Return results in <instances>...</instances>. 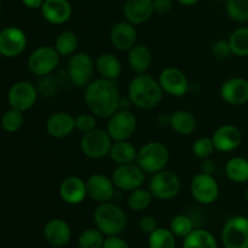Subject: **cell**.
I'll return each instance as SVG.
<instances>
[{"mask_svg":"<svg viewBox=\"0 0 248 248\" xmlns=\"http://www.w3.org/2000/svg\"><path fill=\"white\" fill-rule=\"evenodd\" d=\"M85 103L90 113L99 119H109L119 110L120 91L116 80L98 78L85 87Z\"/></svg>","mask_w":248,"mask_h":248,"instance_id":"cell-1","label":"cell"},{"mask_svg":"<svg viewBox=\"0 0 248 248\" xmlns=\"http://www.w3.org/2000/svg\"><path fill=\"white\" fill-rule=\"evenodd\" d=\"M127 97L133 106L142 110H152L161 103L164 91L157 79L149 74H138L127 86Z\"/></svg>","mask_w":248,"mask_h":248,"instance_id":"cell-2","label":"cell"},{"mask_svg":"<svg viewBox=\"0 0 248 248\" xmlns=\"http://www.w3.org/2000/svg\"><path fill=\"white\" fill-rule=\"evenodd\" d=\"M93 222L104 236H115L125 230L127 225V216L120 206L108 201L98 203L94 208Z\"/></svg>","mask_w":248,"mask_h":248,"instance_id":"cell-3","label":"cell"},{"mask_svg":"<svg viewBox=\"0 0 248 248\" xmlns=\"http://www.w3.org/2000/svg\"><path fill=\"white\" fill-rule=\"evenodd\" d=\"M170 161V150L159 140L145 143L138 149L136 164L145 172L154 174L166 169Z\"/></svg>","mask_w":248,"mask_h":248,"instance_id":"cell-4","label":"cell"},{"mask_svg":"<svg viewBox=\"0 0 248 248\" xmlns=\"http://www.w3.org/2000/svg\"><path fill=\"white\" fill-rule=\"evenodd\" d=\"M148 189L156 200L169 201L181 193L182 182L178 174L165 169L153 174Z\"/></svg>","mask_w":248,"mask_h":248,"instance_id":"cell-5","label":"cell"},{"mask_svg":"<svg viewBox=\"0 0 248 248\" xmlns=\"http://www.w3.org/2000/svg\"><path fill=\"white\" fill-rule=\"evenodd\" d=\"M96 63L86 52H75L68 62V77L74 86L85 89L93 80Z\"/></svg>","mask_w":248,"mask_h":248,"instance_id":"cell-6","label":"cell"},{"mask_svg":"<svg viewBox=\"0 0 248 248\" xmlns=\"http://www.w3.org/2000/svg\"><path fill=\"white\" fill-rule=\"evenodd\" d=\"M61 56L55 46H40L29 55L27 64L31 74L39 78L47 77L57 69Z\"/></svg>","mask_w":248,"mask_h":248,"instance_id":"cell-7","label":"cell"},{"mask_svg":"<svg viewBox=\"0 0 248 248\" xmlns=\"http://www.w3.org/2000/svg\"><path fill=\"white\" fill-rule=\"evenodd\" d=\"M114 140L107 130L96 127L90 132L84 133L80 140V149L85 156L90 159H103L109 156V152Z\"/></svg>","mask_w":248,"mask_h":248,"instance_id":"cell-8","label":"cell"},{"mask_svg":"<svg viewBox=\"0 0 248 248\" xmlns=\"http://www.w3.org/2000/svg\"><path fill=\"white\" fill-rule=\"evenodd\" d=\"M224 248H248V218L234 216L224 223L222 229Z\"/></svg>","mask_w":248,"mask_h":248,"instance_id":"cell-9","label":"cell"},{"mask_svg":"<svg viewBox=\"0 0 248 248\" xmlns=\"http://www.w3.org/2000/svg\"><path fill=\"white\" fill-rule=\"evenodd\" d=\"M190 194L196 202L212 205L219 198V184L213 174L199 172L190 182Z\"/></svg>","mask_w":248,"mask_h":248,"instance_id":"cell-10","label":"cell"},{"mask_svg":"<svg viewBox=\"0 0 248 248\" xmlns=\"http://www.w3.org/2000/svg\"><path fill=\"white\" fill-rule=\"evenodd\" d=\"M137 128V118L131 110L119 109L110 118L107 124V132L114 142L116 140H128L136 132Z\"/></svg>","mask_w":248,"mask_h":248,"instance_id":"cell-11","label":"cell"},{"mask_svg":"<svg viewBox=\"0 0 248 248\" xmlns=\"http://www.w3.org/2000/svg\"><path fill=\"white\" fill-rule=\"evenodd\" d=\"M110 178L116 189L130 193L144 184L145 172L136 162L118 165L111 173Z\"/></svg>","mask_w":248,"mask_h":248,"instance_id":"cell-12","label":"cell"},{"mask_svg":"<svg viewBox=\"0 0 248 248\" xmlns=\"http://www.w3.org/2000/svg\"><path fill=\"white\" fill-rule=\"evenodd\" d=\"M38 96V87L31 82L22 80V81L15 82L10 87L9 93H7V101H9L11 108L24 113L35 106Z\"/></svg>","mask_w":248,"mask_h":248,"instance_id":"cell-13","label":"cell"},{"mask_svg":"<svg viewBox=\"0 0 248 248\" xmlns=\"http://www.w3.org/2000/svg\"><path fill=\"white\" fill-rule=\"evenodd\" d=\"M164 93L173 97H183L189 91V80L186 73L177 67H166L157 78Z\"/></svg>","mask_w":248,"mask_h":248,"instance_id":"cell-14","label":"cell"},{"mask_svg":"<svg viewBox=\"0 0 248 248\" xmlns=\"http://www.w3.org/2000/svg\"><path fill=\"white\" fill-rule=\"evenodd\" d=\"M27 35L18 27H6L0 31V55L14 58L27 47Z\"/></svg>","mask_w":248,"mask_h":248,"instance_id":"cell-15","label":"cell"},{"mask_svg":"<svg viewBox=\"0 0 248 248\" xmlns=\"http://www.w3.org/2000/svg\"><path fill=\"white\" fill-rule=\"evenodd\" d=\"M86 189L87 198L97 203H103L113 200L116 188L111 178L107 177L106 174L94 173L87 178Z\"/></svg>","mask_w":248,"mask_h":248,"instance_id":"cell-16","label":"cell"},{"mask_svg":"<svg viewBox=\"0 0 248 248\" xmlns=\"http://www.w3.org/2000/svg\"><path fill=\"white\" fill-rule=\"evenodd\" d=\"M220 98L230 106H244L248 103V80L245 78H230L219 89Z\"/></svg>","mask_w":248,"mask_h":248,"instance_id":"cell-17","label":"cell"},{"mask_svg":"<svg viewBox=\"0 0 248 248\" xmlns=\"http://www.w3.org/2000/svg\"><path fill=\"white\" fill-rule=\"evenodd\" d=\"M215 148L219 153H230L236 150L242 143V132L237 126L225 124L219 126L212 135Z\"/></svg>","mask_w":248,"mask_h":248,"instance_id":"cell-18","label":"cell"},{"mask_svg":"<svg viewBox=\"0 0 248 248\" xmlns=\"http://www.w3.org/2000/svg\"><path fill=\"white\" fill-rule=\"evenodd\" d=\"M109 39L114 48L118 51H128L137 44V31L135 24L126 19L116 22L110 28Z\"/></svg>","mask_w":248,"mask_h":248,"instance_id":"cell-19","label":"cell"},{"mask_svg":"<svg viewBox=\"0 0 248 248\" xmlns=\"http://www.w3.org/2000/svg\"><path fill=\"white\" fill-rule=\"evenodd\" d=\"M44 239L51 247L61 248L69 244L72 229L62 218H52L44 227Z\"/></svg>","mask_w":248,"mask_h":248,"instance_id":"cell-20","label":"cell"},{"mask_svg":"<svg viewBox=\"0 0 248 248\" xmlns=\"http://www.w3.org/2000/svg\"><path fill=\"white\" fill-rule=\"evenodd\" d=\"M60 196L67 205H79L87 198L86 181L77 176H69L60 186Z\"/></svg>","mask_w":248,"mask_h":248,"instance_id":"cell-21","label":"cell"},{"mask_svg":"<svg viewBox=\"0 0 248 248\" xmlns=\"http://www.w3.org/2000/svg\"><path fill=\"white\" fill-rule=\"evenodd\" d=\"M40 11L44 19L55 26L67 23L73 14L69 0H45Z\"/></svg>","mask_w":248,"mask_h":248,"instance_id":"cell-22","label":"cell"},{"mask_svg":"<svg viewBox=\"0 0 248 248\" xmlns=\"http://www.w3.org/2000/svg\"><path fill=\"white\" fill-rule=\"evenodd\" d=\"M75 130V118L67 111H57L48 116L46 120V131L48 136L62 140L69 137Z\"/></svg>","mask_w":248,"mask_h":248,"instance_id":"cell-23","label":"cell"},{"mask_svg":"<svg viewBox=\"0 0 248 248\" xmlns=\"http://www.w3.org/2000/svg\"><path fill=\"white\" fill-rule=\"evenodd\" d=\"M123 14L126 21L135 26L145 23L154 14L153 0H126Z\"/></svg>","mask_w":248,"mask_h":248,"instance_id":"cell-24","label":"cell"},{"mask_svg":"<svg viewBox=\"0 0 248 248\" xmlns=\"http://www.w3.org/2000/svg\"><path fill=\"white\" fill-rule=\"evenodd\" d=\"M127 63L136 74H145L153 63V55L149 47L143 44H136L127 51Z\"/></svg>","mask_w":248,"mask_h":248,"instance_id":"cell-25","label":"cell"},{"mask_svg":"<svg viewBox=\"0 0 248 248\" xmlns=\"http://www.w3.org/2000/svg\"><path fill=\"white\" fill-rule=\"evenodd\" d=\"M96 72L99 78L108 80H118L123 73L120 60L111 52H103L96 60Z\"/></svg>","mask_w":248,"mask_h":248,"instance_id":"cell-26","label":"cell"},{"mask_svg":"<svg viewBox=\"0 0 248 248\" xmlns=\"http://www.w3.org/2000/svg\"><path fill=\"white\" fill-rule=\"evenodd\" d=\"M198 121L189 110H176L170 114V127L179 136H190L196 130Z\"/></svg>","mask_w":248,"mask_h":248,"instance_id":"cell-27","label":"cell"},{"mask_svg":"<svg viewBox=\"0 0 248 248\" xmlns=\"http://www.w3.org/2000/svg\"><path fill=\"white\" fill-rule=\"evenodd\" d=\"M137 148L128 140H116L113 142V145L109 152V157L114 164L118 165H126L136 162L137 157Z\"/></svg>","mask_w":248,"mask_h":248,"instance_id":"cell-28","label":"cell"},{"mask_svg":"<svg viewBox=\"0 0 248 248\" xmlns=\"http://www.w3.org/2000/svg\"><path fill=\"white\" fill-rule=\"evenodd\" d=\"M225 174L234 183L248 182V159L242 156H234L225 164Z\"/></svg>","mask_w":248,"mask_h":248,"instance_id":"cell-29","label":"cell"},{"mask_svg":"<svg viewBox=\"0 0 248 248\" xmlns=\"http://www.w3.org/2000/svg\"><path fill=\"white\" fill-rule=\"evenodd\" d=\"M183 248H218V242L215 235L208 230L194 229L184 237Z\"/></svg>","mask_w":248,"mask_h":248,"instance_id":"cell-30","label":"cell"},{"mask_svg":"<svg viewBox=\"0 0 248 248\" xmlns=\"http://www.w3.org/2000/svg\"><path fill=\"white\" fill-rule=\"evenodd\" d=\"M78 45H79V39L77 34L72 31H63L56 36L53 46L61 57H67V56L70 57L77 52Z\"/></svg>","mask_w":248,"mask_h":248,"instance_id":"cell-31","label":"cell"},{"mask_svg":"<svg viewBox=\"0 0 248 248\" xmlns=\"http://www.w3.org/2000/svg\"><path fill=\"white\" fill-rule=\"evenodd\" d=\"M229 45L232 52L237 57H247L248 56V27H240L230 34Z\"/></svg>","mask_w":248,"mask_h":248,"instance_id":"cell-32","label":"cell"},{"mask_svg":"<svg viewBox=\"0 0 248 248\" xmlns=\"http://www.w3.org/2000/svg\"><path fill=\"white\" fill-rule=\"evenodd\" d=\"M149 248H176V236L166 228H159L150 232L148 236Z\"/></svg>","mask_w":248,"mask_h":248,"instance_id":"cell-33","label":"cell"},{"mask_svg":"<svg viewBox=\"0 0 248 248\" xmlns=\"http://www.w3.org/2000/svg\"><path fill=\"white\" fill-rule=\"evenodd\" d=\"M153 199H154V196L152 195L149 189H145L143 186H140V188H137L128 193L127 206L132 211L142 212V211L147 210L149 207Z\"/></svg>","mask_w":248,"mask_h":248,"instance_id":"cell-34","label":"cell"},{"mask_svg":"<svg viewBox=\"0 0 248 248\" xmlns=\"http://www.w3.org/2000/svg\"><path fill=\"white\" fill-rule=\"evenodd\" d=\"M225 11L228 17L236 23L248 22V0H228Z\"/></svg>","mask_w":248,"mask_h":248,"instance_id":"cell-35","label":"cell"},{"mask_svg":"<svg viewBox=\"0 0 248 248\" xmlns=\"http://www.w3.org/2000/svg\"><path fill=\"white\" fill-rule=\"evenodd\" d=\"M170 230L176 237L184 239L194 230V222L189 216L177 215L170 222Z\"/></svg>","mask_w":248,"mask_h":248,"instance_id":"cell-36","label":"cell"},{"mask_svg":"<svg viewBox=\"0 0 248 248\" xmlns=\"http://www.w3.org/2000/svg\"><path fill=\"white\" fill-rule=\"evenodd\" d=\"M106 236L97 228L86 229L80 234L78 239L79 248H102Z\"/></svg>","mask_w":248,"mask_h":248,"instance_id":"cell-37","label":"cell"},{"mask_svg":"<svg viewBox=\"0 0 248 248\" xmlns=\"http://www.w3.org/2000/svg\"><path fill=\"white\" fill-rule=\"evenodd\" d=\"M23 113L17 109L10 108L1 116V127L9 133L17 132L23 126Z\"/></svg>","mask_w":248,"mask_h":248,"instance_id":"cell-38","label":"cell"},{"mask_svg":"<svg viewBox=\"0 0 248 248\" xmlns=\"http://www.w3.org/2000/svg\"><path fill=\"white\" fill-rule=\"evenodd\" d=\"M193 154L198 159L205 160L212 156L213 153L216 152L215 144H213L212 137H200L195 140L193 143Z\"/></svg>","mask_w":248,"mask_h":248,"instance_id":"cell-39","label":"cell"},{"mask_svg":"<svg viewBox=\"0 0 248 248\" xmlns=\"http://www.w3.org/2000/svg\"><path fill=\"white\" fill-rule=\"evenodd\" d=\"M97 127V116L92 113H82L75 118V130L84 133L90 132Z\"/></svg>","mask_w":248,"mask_h":248,"instance_id":"cell-40","label":"cell"},{"mask_svg":"<svg viewBox=\"0 0 248 248\" xmlns=\"http://www.w3.org/2000/svg\"><path fill=\"white\" fill-rule=\"evenodd\" d=\"M212 55L217 60H228L232 56V48H230L228 40H217L212 45Z\"/></svg>","mask_w":248,"mask_h":248,"instance_id":"cell-41","label":"cell"},{"mask_svg":"<svg viewBox=\"0 0 248 248\" xmlns=\"http://www.w3.org/2000/svg\"><path fill=\"white\" fill-rule=\"evenodd\" d=\"M157 228V223L156 219L152 216H144V217L140 218V229L142 230L143 232L149 235L150 232H154L155 229Z\"/></svg>","mask_w":248,"mask_h":248,"instance_id":"cell-42","label":"cell"},{"mask_svg":"<svg viewBox=\"0 0 248 248\" xmlns=\"http://www.w3.org/2000/svg\"><path fill=\"white\" fill-rule=\"evenodd\" d=\"M102 248H130V246L123 237L115 235V236H106Z\"/></svg>","mask_w":248,"mask_h":248,"instance_id":"cell-43","label":"cell"},{"mask_svg":"<svg viewBox=\"0 0 248 248\" xmlns=\"http://www.w3.org/2000/svg\"><path fill=\"white\" fill-rule=\"evenodd\" d=\"M153 5H154V12L159 15L169 14L173 7L172 0H153Z\"/></svg>","mask_w":248,"mask_h":248,"instance_id":"cell-44","label":"cell"},{"mask_svg":"<svg viewBox=\"0 0 248 248\" xmlns=\"http://www.w3.org/2000/svg\"><path fill=\"white\" fill-rule=\"evenodd\" d=\"M216 170H217V165L213 160H211V157L205 160H201L200 164V172L202 173H207V174H215Z\"/></svg>","mask_w":248,"mask_h":248,"instance_id":"cell-45","label":"cell"},{"mask_svg":"<svg viewBox=\"0 0 248 248\" xmlns=\"http://www.w3.org/2000/svg\"><path fill=\"white\" fill-rule=\"evenodd\" d=\"M44 1H45V0H22V2H23L24 6L28 7V9H31V10L41 9Z\"/></svg>","mask_w":248,"mask_h":248,"instance_id":"cell-46","label":"cell"},{"mask_svg":"<svg viewBox=\"0 0 248 248\" xmlns=\"http://www.w3.org/2000/svg\"><path fill=\"white\" fill-rule=\"evenodd\" d=\"M157 121H159L160 126H170V114L169 115H161Z\"/></svg>","mask_w":248,"mask_h":248,"instance_id":"cell-47","label":"cell"},{"mask_svg":"<svg viewBox=\"0 0 248 248\" xmlns=\"http://www.w3.org/2000/svg\"><path fill=\"white\" fill-rule=\"evenodd\" d=\"M200 0H178L179 4L184 5V6H193V5H196Z\"/></svg>","mask_w":248,"mask_h":248,"instance_id":"cell-48","label":"cell"},{"mask_svg":"<svg viewBox=\"0 0 248 248\" xmlns=\"http://www.w3.org/2000/svg\"><path fill=\"white\" fill-rule=\"evenodd\" d=\"M245 196H246V201L248 202V188H247V190H246V195H245Z\"/></svg>","mask_w":248,"mask_h":248,"instance_id":"cell-49","label":"cell"},{"mask_svg":"<svg viewBox=\"0 0 248 248\" xmlns=\"http://www.w3.org/2000/svg\"><path fill=\"white\" fill-rule=\"evenodd\" d=\"M217 1H218V2H224V4H225V2H227L228 0H217Z\"/></svg>","mask_w":248,"mask_h":248,"instance_id":"cell-50","label":"cell"}]
</instances>
